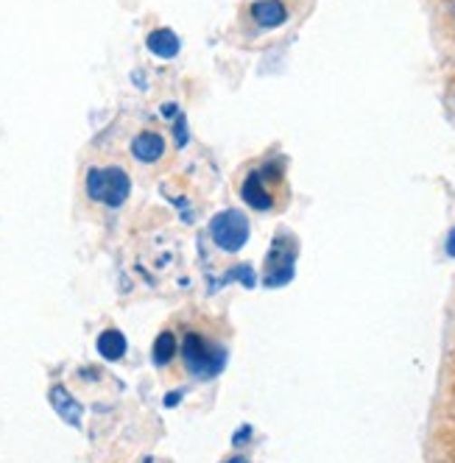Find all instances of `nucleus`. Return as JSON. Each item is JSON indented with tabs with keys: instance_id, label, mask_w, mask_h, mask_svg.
<instances>
[{
	"instance_id": "f257e3e1",
	"label": "nucleus",
	"mask_w": 455,
	"mask_h": 463,
	"mask_svg": "<svg viewBox=\"0 0 455 463\" xmlns=\"http://www.w3.org/2000/svg\"><path fill=\"white\" fill-rule=\"evenodd\" d=\"M182 360H185V369L187 374H193L196 380H213L223 372L226 366V346L210 341L202 333H187L182 341Z\"/></svg>"
},
{
	"instance_id": "f03ea898",
	"label": "nucleus",
	"mask_w": 455,
	"mask_h": 463,
	"mask_svg": "<svg viewBox=\"0 0 455 463\" xmlns=\"http://www.w3.org/2000/svg\"><path fill=\"white\" fill-rule=\"evenodd\" d=\"M84 187L95 204L118 210L126 204L128 193H132V176L123 168H118V165H109V168H90L84 176Z\"/></svg>"
},
{
	"instance_id": "7ed1b4c3",
	"label": "nucleus",
	"mask_w": 455,
	"mask_h": 463,
	"mask_svg": "<svg viewBox=\"0 0 455 463\" xmlns=\"http://www.w3.org/2000/svg\"><path fill=\"white\" fill-rule=\"evenodd\" d=\"M297 257H299V241L290 235V232L280 229L269 254H266V266H263V285L266 288H282L294 279L297 274Z\"/></svg>"
},
{
	"instance_id": "20e7f679",
	"label": "nucleus",
	"mask_w": 455,
	"mask_h": 463,
	"mask_svg": "<svg viewBox=\"0 0 455 463\" xmlns=\"http://www.w3.org/2000/svg\"><path fill=\"white\" fill-rule=\"evenodd\" d=\"M207 235L215 243V249H221L223 254H238V251H243V246L251 238V223L243 210L230 207V210H221L210 218Z\"/></svg>"
},
{
	"instance_id": "39448f33",
	"label": "nucleus",
	"mask_w": 455,
	"mask_h": 463,
	"mask_svg": "<svg viewBox=\"0 0 455 463\" xmlns=\"http://www.w3.org/2000/svg\"><path fill=\"white\" fill-rule=\"evenodd\" d=\"M241 198L243 204L257 210V213H271L274 210V193L269 187V182L260 176V171L246 174V179L241 182Z\"/></svg>"
},
{
	"instance_id": "423d86ee",
	"label": "nucleus",
	"mask_w": 455,
	"mask_h": 463,
	"mask_svg": "<svg viewBox=\"0 0 455 463\" xmlns=\"http://www.w3.org/2000/svg\"><path fill=\"white\" fill-rule=\"evenodd\" d=\"M48 402H51V408L56 411V416H59L64 424H71V427H76V430L84 424V405H81L64 385H51V391H48Z\"/></svg>"
},
{
	"instance_id": "0eeeda50",
	"label": "nucleus",
	"mask_w": 455,
	"mask_h": 463,
	"mask_svg": "<svg viewBox=\"0 0 455 463\" xmlns=\"http://www.w3.org/2000/svg\"><path fill=\"white\" fill-rule=\"evenodd\" d=\"M128 151H132V156H135L137 162L154 165V162H159L162 156H166L168 143H166V137L159 135V131L146 128V131H140V135L132 137V143H128Z\"/></svg>"
},
{
	"instance_id": "6e6552de",
	"label": "nucleus",
	"mask_w": 455,
	"mask_h": 463,
	"mask_svg": "<svg viewBox=\"0 0 455 463\" xmlns=\"http://www.w3.org/2000/svg\"><path fill=\"white\" fill-rule=\"evenodd\" d=\"M249 14H251V23L257 28H263V31L280 28L290 17V12H288V6L282 4V0H254Z\"/></svg>"
},
{
	"instance_id": "1a4fd4ad",
	"label": "nucleus",
	"mask_w": 455,
	"mask_h": 463,
	"mask_svg": "<svg viewBox=\"0 0 455 463\" xmlns=\"http://www.w3.org/2000/svg\"><path fill=\"white\" fill-rule=\"evenodd\" d=\"M146 48L148 53H154L156 59H176L179 51H182V40L176 37V31L174 28H154L148 31V37H146Z\"/></svg>"
},
{
	"instance_id": "9d476101",
	"label": "nucleus",
	"mask_w": 455,
	"mask_h": 463,
	"mask_svg": "<svg viewBox=\"0 0 455 463\" xmlns=\"http://www.w3.org/2000/svg\"><path fill=\"white\" fill-rule=\"evenodd\" d=\"M95 349H99V354L109 363H118L123 360L126 349H128V341L126 335L120 333V329H104V333L99 335V341H95Z\"/></svg>"
},
{
	"instance_id": "9b49d317",
	"label": "nucleus",
	"mask_w": 455,
	"mask_h": 463,
	"mask_svg": "<svg viewBox=\"0 0 455 463\" xmlns=\"http://www.w3.org/2000/svg\"><path fill=\"white\" fill-rule=\"evenodd\" d=\"M179 352V344H176V335L174 333H159L156 341H154V349H151V360L154 366H171V360L176 357Z\"/></svg>"
},
{
	"instance_id": "f8f14e48",
	"label": "nucleus",
	"mask_w": 455,
	"mask_h": 463,
	"mask_svg": "<svg viewBox=\"0 0 455 463\" xmlns=\"http://www.w3.org/2000/svg\"><path fill=\"white\" fill-rule=\"evenodd\" d=\"M223 282H241L243 288H254V285H257V271L249 266V262H241V266H235V269L226 271ZM223 282H221V285H223Z\"/></svg>"
},
{
	"instance_id": "ddd939ff",
	"label": "nucleus",
	"mask_w": 455,
	"mask_h": 463,
	"mask_svg": "<svg viewBox=\"0 0 455 463\" xmlns=\"http://www.w3.org/2000/svg\"><path fill=\"white\" fill-rule=\"evenodd\" d=\"M171 131H174V140H176V148H185L190 143V135H187V120L185 115H176L171 120Z\"/></svg>"
},
{
	"instance_id": "4468645a",
	"label": "nucleus",
	"mask_w": 455,
	"mask_h": 463,
	"mask_svg": "<svg viewBox=\"0 0 455 463\" xmlns=\"http://www.w3.org/2000/svg\"><path fill=\"white\" fill-rule=\"evenodd\" d=\"M249 441H251V424H241L235 430V436H232V447H243Z\"/></svg>"
},
{
	"instance_id": "2eb2a0df",
	"label": "nucleus",
	"mask_w": 455,
	"mask_h": 463,
	"mask_svg": "<svg viewBox=\"0 0 455 463\" xmlns=\"http://www.w3.org/2000/svg\"><path fill=\"white\" fill-rule=\"evenodd\" d=\"M182 396H185V391H174V393H166V400H162V405H166V408H176V405L182 402Z\"/></svg>"
},
{
	"instance_id": "dca6fc26",
	"label": "nucleus",
	"mask_w": 455,
	"mask_h": 463,
	"mask_svg": "<svg viewBox=\"0 0 455 463\" xmlns=\"http://www.w3.org/2000/svg\"><path fill=\"white\" fill-rule=\"evenodd\" d=\"M159 112H162V118H166V120L171 123V120L179 115V107H176V104H162V107H159Z\"/></svg>"
},
{
	"instance_id": "f3484780",
	"label": "nucleus",
	"mask_w": 455,
	"mask_h": 463,
	"mask_svg": "<svg viewBox=\"0 0 455 463\" xmlns=\"http://www.w3.org/2000/svg\"><path fill=\"white\" fill-rule=\"evenodd\" d=\"M447 254H450V257H455V226H452V232L447 235Z\"/></svg>"
},
{
	"instance_id": "a211bd4d",
	"label": "nucleus",
	"mask_w": 455,
	"mask_h": 463,
	"mask_svg": "<svg viewBox=\"0 0 455 463\" xmlns=\"http://www.w3.org/2000/svg\"><path fill=\"white\" fill-rule=\"evenodd\" d=\"M223 463H249V458L246 455H232V458H226Z\"/></svg>"
},
{
	"instance_id": "6ab92c4d",
	"label": "nucleus",
	"mask_w": 455,
	"mask_h": 463,
	"mask_svg": "<svg viewBox=\"0 0 455 463\" xmlns=\"http://www.w3.org/2000/svg\"><path fill=\"white\" fill-rule=\"evenodd\" d=\"M146 463H154V460H151V458H148V460H146Z\"/></svg>"
}]
</instances>
